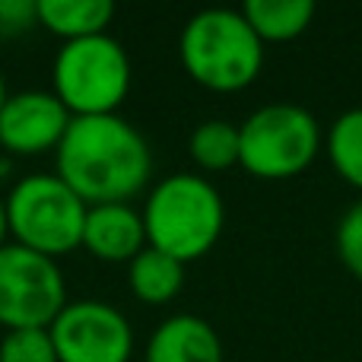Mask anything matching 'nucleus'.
<instances>
[{"mask_svg":"<svg viewBox=\"0 0 362 362\" xmlns=\"http://www.w3.org/2000/svg\"><path fill=\"white\" fill-rule=\"evenodd\" d=\"M57 362H127L134 331L124 312L99 299H76L51 321Z\"/></svg>","mask_w":362,"mask_h":362,"instance_id":"obj_8","label":"nucleus"},{"mask_svg":"<svg viewBox=\"0 0 362 362\" xmlns=\"http://www.w3.org/2000/svg\"><path fill=\"white\" fill-rule=\"evenodd\" d=\"M83 248L99 261L131 264L146 248L144 213L131 204H95L86 210Z\"/></svg>","mask_w":362,"mask_h":362,"instance_id":"obj_10","label":"nucleus"},{"mask_svg":"<svg viewBox=\"0 0 362 362\" xmlns=\"http://www.w3.org/2000/svg\"><path fill=\"white\" fill-rule=\"evenodd\" d=\"M144 362H223V344L210 321L172 315L153 331Z\"/></svg>","mask_w":362,"mask_h":362,"instance_id":"obj_11","label":"nucleus"},{"mask_svg":"<svg viewBox=\"0 0 362 362\" xmlns=\"http://www.w3.org/2000/svg\"><path fill=\"white\" fill-rule=\"evenodd\" d=\"M242 16L261 42H289L302 35L315 19L312 0H248Z\"/></svg>","mask_w":362,"mask_h":362,"instance_id":"obj_14","label":"nucleus"},{"mask_svg":"<svg viewBox=\"0 0 362 362\" xmlns=\"http://www.w3.org/2000/svg\"><path fill=\"white\" fill-rule=\"evenodd\" d=\"M89 206L80 194L57 175L19 178L6 194V226L16 245L32 248L45 257L70 255L83 245V226H86Z\"/></svg>","mask_w":362,"mask_h":362,"instance_id":"obj_4","label":"nucleus"},{"mask_svg":"<svg viewBox=\"0 0 362 362\" xmlns=\"http://www.w3.org/2000/svg\"><path fill=\"white\" fill-rule=\"evenodd\" d=\"M74 115L54 93L23 89L6 95L0 108V146L13 156H38L57 150Z\"/></svg>","mask_w":362,"mask_h":362,"instance_id":"obj_9","label":"nucleus"},{"mask_svg":"<svg viewBox=\"0 0 362 362\" xmlns=\"http://www.w3.org/2000/svg\"><path fill=\"white\" fill-rule=\"evenodd\" d=\"M115 16L112 0H35V23L64 42L102 35Z\"/></svg>","mask_w":362,"mask_h":362,"instance_id":"obj_12","label":"nucleus"},{"mask_svg":"<svg viewBox=\"0 0 362 362\" xmlns=\"http://www.w3.org/2000/svg\"><path fill=\"white\" fill-rule=\"evenodd\" d=\"M6 95H10V93H6V83H4V74H0V108H4Z\"/></svg>","mask_w":362,"mask_h":362,"instance_id":"obj_21","label":"nucleus"},{"mask_svg":"<svg viewBox=\"0 0 362 362\" xmlns=\"http://www.w3.org/2000/svg\"><path fill=\"white\" fill-rule=\"evenodd\" d=\"M35 23V0H0V32H23Z\"/></svg>","mask_w":362,"mask_h":362,"instance_id":"obj_19","label":"nucleus"},{"mask_svg":"<svg viewBox=\"0 0 362 362\" xmlns=\"http://www.w3.org/2000/svg\"><path fill=\"white\" fill-rule=\"evenodd\" d=\"M327 156L346 185L362 187V108H350L331 124Z\"/></svg>","mask_w":362,"mask_h":362,"instance_id":"obj_16","label":"nucleus"},{"mask_svg":"<svg viewBox=\"0 0 362 362\" xmlns=\"http://www.w3.org/2000/svg\"><path fill=\"white\" fill-rule=\"evenodd\" d=\"M178 48L191 80L213 93H238L251 86L264 67V42L242 10L229 6L194 13L181 29Z\"/></svg>","mask_w":362,"mask_h":362,"instance_id":"obj_2","label":"nucleus"},{"mask_svg":"<svg viewBox=\"0 0 362 362\" xmlns=\"http://www.w3.org/2000/svg\"><path fill=\"white\" fill-rule=\"evenodd\" d=\"M0 362H57L51 331L48 327L6 331V337L0 340Z\"/></svg>","mask_w":362,"mask_h":362,"instance_id":"obj_17","label":"nucleus"},{"mask_svg":"<svg viewBox=\"0 0 362 362\" xmlns=\"http://www.w3.org/2000/svg\"><path fill=\"white\" fill-rule=\"evenodd\" d=\"M226 223L219 191L194 172H175L150 191L144 206L146 245L187 264L216 245Z\"/></svg>","mask_w":362,"mask_h":362,"instance_id":"obj_3","label":"nucleus"},{"mask_svg":"<svg viewBox=\"0 0 362 362\" xmlns=\"http://www.w3.org/2000/svg\"><path fill=\"white\" fill-rule=\"evenodd\" d=\"M191 159L206 172H223L238 165V124L223 118L200 121L191 134Z\"/></svg>","mask_w":362,"mask_h":362,"instance_id":"obj_15","label":"nucleus"},{"mask_svg":"<svg viewBox=\"0 0 362 362\" xmlns=\"http://www.w3.org/2000/svg\"><path fill=\"white\" fill-rule=\"evenodd\" d=\"M10 172V165H6V159H0V175H6Z\"/></svg>","mask_w":362,"mask_h":362,"instance_id":"obj_22","label":"nucleus"},{"mask_svg":"<svg viewBox=\"0 0 362 362\" xmlns=\"http://www.w3.org/2000/svg\"><path fill=\"white\" fill-rule=\"evenodd\" d=\"M54 159L57 178L67 181L86 206L127 204L153 175L150 144L121 115L74 118Z\"/></svg>","mask_w":362,"mask_h":362,"instance_id":"obj_1","label":"nucleus"},{"mask_svg":"<svg viewBox=\"0 0 362 362\" xmlns=\"http://www.w3.org/2000/svg\"><path fill=\"white\" fill-rule=\"evenodd\" d=\"M337 255L353 276L362 280V200L353 204L337 223Z\"/></svg>","mask_w":362,"mask_h":362,"instance_id":"obj_18","label":"nucleus"},{"mask_svg":"<svg viewBox=\"0 0 362 362\" xmlns=\"http://www.w3.org/2000/svg\"><path fill=\"white\" fill-rule=\"evenodd\" d=\"M321 127L296 102H270L238 124V165L255 178H293L315 163Z\"/></svg>","mask_w":362,"mask_h":362,"instance_id":"obj_6","label":"nucleus"},{"mask_svg":"<svg viewBox=\"0 0 362 362\" xmlns=\"http://www.w3.org/2000/svg\"><path fill=\"white\" fill-rule=\"evenodd\" d=\"M131 89V57L108 32L64 42L54 57V95L74 118L118 115Z\"/></svg>","mask_w":362,"mask_h":362,"instance_id":"obj_5","label":"nucleus"},{"mask_svg":"<svg viewBox=\"0 0 362 362\" xmlns=\"http://www.w3.org/2000/svg\"><path fill=\"white\" fill-rule=\"evenodd\" d=\"M67 305V286L54 257L16 242L0 245V325L6 331L51 327Z\"/></svg>","mask_w":362,"mask_h":362,"instance_id":"obj_7","label":"nucleus"},{"mask_svg":"<svg viewBox=\"0 0 362 362\" xmlns=\"http://www.w3.org/2000/svg\"><path fill=\"white\" fill-rule=\"evenodd\" d=\"M127 283L131 293L146 305H163L175 299L185 286V264L172 255L146 245L131 264H127Z\"/></svg>","mask_w":362,"mask_h":362,"instance_id":"obj_13","label":"nucleus"},{"mask_svg":"<svg viewBox=\"0 0 362 362\" xmlns=\"http://www.w3.org/2000/svg\"><path fill=\"white\" fill-rule=\"evenodd\" d=\"M10 226H6V197H0V245H6Z\"/></svg>","mask_w":362,"mask_h":362,"instance_id":"obj_20","label":"nucleus"}]
</instances>
